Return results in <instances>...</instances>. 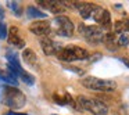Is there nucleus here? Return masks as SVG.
<instances>
[{
  "instance_id": "1",
  "label": "nucleus",
  "mask_w": 129,
  "mask_h": 115,
  "mask_svg": "<svg viewBox=\"0 0 129 115\" xmlns=\"http://www.w3.org/2000/svg\"><path fill=\"white\" fill-rule=\"evenodd\" d=\"M0 101L13 109L22 108L26 104V97L21 90L13 86H4L0 93Z\"/></svg>"
},
{
  "instance_id": "2",
  "label": "nucleus",
  "mask_w": 129,
  "mask_h": 115,
  "mask_svg": "<svg viewBox=\"0 0 129 115\" xmlns=\"http://www.w3.org/2000/svg\"><path fill=\"white\" fill-rule=\"evenodd\" d=\"M57 57H58L61 61H65V62L83 61V60H87L89 51L85 50L83 47H79V46L70 45V46H65V47L60 49L58 53H57Z\"/></svg>"
},
{
  "instance_id": "3",
  "label": "nucleus",
  "mask_w": 129,
  "mask_h": 115,
  "mask_svg": "<svg viewBox=\"0 0 129 115\" xmlns=\"http://www.w3.org/2000/svg\"><path fill=\"white\" fill-rule=\"evenodd\" d=\"M76 101H78V105L81 108L92 112L93 115H107L108 114V107L101 100H97V98H93V97H87V96H79L76 98Z\"/></svg>"
},
{
  "instance_id": "4",
  "label": "nucleus",
  "mask_w": 129,
  "mask_h": 115,
  "mask_svg": "<svg viewBox=\"0 0 129 115\" xmlns=\"http://www.w3.org/2000/svg\"><path fill=\"white\" fill-rule=\"evenodd\" d=\"M81 83L83 85L86 89L89 90H94V92H114L117 83L114 81H110V79H100L96 78V76H87L83 78L81 81Z\"/></svg>"
},
{
  "instance_id": "5",
  "label": "nucleus",
  "mask_w": 129,
  "mask_h": 115,
  "mask_svg": "<svg viewBox=\"0 0 129 115\" xmlns=\"http://www.w3.org/2000/svg\"><path fill=\"white\" fill-rule=\"evenodd\" d=\"M78 31L81 33V36L86 42L92 43V45L101 43L104 39V32L99 25H85V24H81Z\"/></svg>"
},
{
  "instance_id": "6",
  "label": "nucleus",
  "mask_w": 129,
  "mask_h": 115,
  "mask_svg": "<svg viewBox=\"0 0 129 115\" xmlns=\"http://www.w3.org/2000/svg\"><path fill=\"white\" fill-rule=\"evenodd\" d=\"M53 25H54V33H57L58 36L71 37L74 35V31H75L72 21L67 15H57L53 20Z\"/></svg>"
},
{
  "instance_id": "7",
  "label": "nucleus",
  "mask_w": 129,
  "mask_h": 115,
  "mask_svg": "<svg viewBox=\"0 0 129 115\" xmlns=\"http://www.w3.org/2000/svg\"><path fill=\"white\" fill-rule=\"evenodd\" d=\"M93 20L100 25L101 29H110L111 28V15L107 11L106 9L99 6L97 10H96L94 15H93Z\"/></svg>"
},
{
  "instance_id": "8",
  "label": "nucleus",
  "mask_w": 129,
  "mask_h": 115,
  "mask_svg": "<svg viewBox=\"0 0 129 115\" xmlns=\"http://www.w3.org/2000/svg\"><path fill=\"white\" fill-rule=\"evenodd\" d=\"M74 6H75V9L79 11L81 17L85 18V20L93 18V15H94L96 10H97V7H99L93 3H85V2H74Z\"/></svg>"
},
{
  "instance_id": "9",
  "label": "nucleus",
  "mask_w": 129,
  "mask_h": 115,
  "mask_svg": "<svg viewBox=\"0 0 129 115\" xmlns=\"http://www.w3.org/2000/svg\"><path fill=\"white\" fill-rule=\"evenodd\" d=\"M29 31L32 33L38 35V36H47L51 32V28H50V24L46 22V21H36L29 26Z\"/></svg>"
},
{
  "instance_id": "10",
  "label": "nucleus",
  "mask_w": 129,
  "mask_h": 115,
  "mask_svg": "<svg viewBox=\"0 0 129 115\" xmlns=\"http://www.w3.org/2000/svg\"><path fill=\"white\" fill-rule=\"evenodd\" d=\"M42 7L47 9L53 14H62L65 11V6L61 2H54V0H43V2H38Z\"/></svg>"
},
{
  "instance_id": "11",
  "label": "nucleus",
  "mask_w": 129,
  "mask_h": 115,
  "mask_svg": "<svg viewBox=\"0 0 129 115\" xmlns=\"http://www.w3.org/2000/svg\"><path fill=\"white\" fill-rule=\"evenodd\" d=\"M40 46H42V50L45 54H47V56H50V54H54V53H58L60 49L56 47V43L53 42V40L50 39V37L47 36H43L42 39H40Z\"/></svg>"
},
{
  "instance_id": "12",
  "label": "nucleus",
  "mask_w": 129,
  "mask_h": 115,
  "mask_svg": "<svg viewBox=\"0 0 129 115\" xmlns=\"http://www.w3.org/2000/svg\"><path fill=\"white\" fill-rule=\"evenodd\" d=\"M9 43L11 46H14V47H18V49H24V47H25V40L18 35V29L17 28H11V29H10Z\"/></svg>"
},
{
  "instance_id": "13",
  "label": "nucleus",
  "mask_w": 129,
  "mask_h": 115,
  "mask_svg": "<svg viewBox=\"0 0 129 115\" xmlns=\"http://www.w3.org/2000/svg\"><path fill=\"white\" fill-rule=\"evenodd\" d=\"M129 31V20H118L114 22V32L118 35H123Z\"/></svg>"
},
{
  "instance_id": "14",
  "label": "nucleus",
  "mask_w": 129,
  "mask_h": 115,
  "mask_svg": "<svg viewBox=\"0 0 129 115\" xmlns=\"http://www.w3.org/2000/svg\"><path fill=\"white\" fill-rule=\"evenodd\" d=\"M22 60L28 65H35V64H36V61H38V56H36V53H35L34 50H31V49H24Z\"/></svg>"
},
{
  "instance_id": "15",
  "label": "nucleus",
  "mask_w": 129,
  "mask_h": 115,
  "mask_svg": "<svg viewBox=\"0 0 129 115\" xmlns=\"http://www.w3.org/2000/svg\"><path fill=\"white\" fill-rule=\"evenodd\" d=\"M103 42L106 43V46H107V49H108V50H117V49H118L117 36H115L114 33H107V35H104Z\"/></svg>"
},
{
  "instance_id": "16",
  "label": "nucleus",
  "mask_w": 129,
  "mask_h": 115,
  "mask_svg": "<svg viewBox=\"0 0 129 115\" xmlns=\"http://www.w3.org/2000/svg\"><path fill=\"white\" fill-rule=\"evenodd\" d=\"M0 79L4 82H9V83H13V85L17 83V78H15V75L13 73V71L9 67H7L6 72H3V71L0 69Z\"/></svg>"
},
{
  "instance_id": "17",
  "label": "nucleus",
  "mask_w": 129,
  "mask_h": 115,
  "mask_svg": "<svg viewBox=\"0 0 129 115\" xmlns=\"http://www.w3.org/2000/svg\"><path fill=\"white\" fill-rule=\"evenodd\" d=\"M26 15H28V18H45L46 17V14L43 11H40L39 9L32 7V6H29L26 9Z\"/></svg>"
},
{
  "instance_id": "18",
  "label": "nucleus",
  "mask_w": 129,
  "mask_h": 115,
  "mask_svg": "<svg viewBox=\"0 0 129 115\" xmlns=\"http://www.w3.org/2000/svg\"><path fill=\"white\" fill-rule=\"evenodd\" d=\"M117 45H118V47H125V46H128L129 45V36L126 33L118 35L117 36Z\"/></svg>"
},
{
  "instance_id": "19",
  "label": "nucleus",
  "mask_w": 129,
  "mask_h": 115,
  "mask_svg": "<svg viewBox=\"0 0 129 115\" xmlns=\"http://www.w3.org/2000/svg\"><path fill=\"white\" fill-rule=\"evenodd\" d=\"M20 76H21V81H22V82H25L26 85H32V83H34V76H32V75H29L28 72H25V71H24V72L21 73Z\"/></svg>"
},
{
  "instance_id": "20",
  "label": "nucleus",
  "mask_w": 129,
  "mask_h": 115,
  "mask_svg": "<svg viewBox=\"0 0 129 115\" xmlns=\"http://www.w3.org/2000/svg\"><path fill=\"white\" fill-rule=\"evenodd\" d=\"M7 37V26L3 22H0V39H6Z\"/></svg>"
},
{
  "instance_id": "21",
  "label": "nucleus",
  "mask_w": 129,
  "mask_h": 115,
  "mask_svg": "<svg viewBox=\"0 0 129 115\" xmlns=\"http://www.w3.org/2000/svg\"><path fill=\"white\" fill-rule=\"evenodd\" d=\"M9 6H10V9H13L15 13H20V10H18V3H17V2H10Z\"/></svg>"
},
{
  "instance_id": "22",
  "label": "nucleus",
  "mask_w": 129,
  "mask_h": 115,
  "mask_svg": "<svg viewBox=\"0 0 129 115\" xmlns=\"http://www.w3.org/2000/svg\"><path fill=\"white\" fill-rule=\"evenodd\" d=\"M6 115H26V114H20V112H13V111H9Z\"/></svg>"
},
{
  "instance_id": "23",
  "label": "nucleus",
  "mask_w": 129,
  "mask_h": 115,
  "mask_svg": "<svg viewBox=\"0 0 129 115\" xmlns=\"http://www.w3.org/2000/svg\"><path fill=\"white\" fill-rule=\"evenodd\" d=\"M122 61L125 62V64L128 65V67H129V57H123V58H122Z\"/></svg>"
}]
</instances>
